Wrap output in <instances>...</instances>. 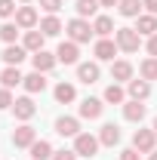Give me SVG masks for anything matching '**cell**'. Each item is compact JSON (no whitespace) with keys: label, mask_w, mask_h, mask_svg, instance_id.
Returning a JSON list of instances; mask_svg holds the SVG:
<instances>
[{"label":"cell","mask_w":157,"mask_h":160,"mask_svg":"<svg viewBox=\"0 0 157 160\" xmlns=\"http://www.w3.org/2000/svg\"><path fill=\"white\" fill-rule=\"evenodd\" d=\"M65 31H68V40H74V43H89V37L96 34V31H93V25H89L86 19H80V16L68 22V25H65Z\"/></svg>","instance_id":"cell-1"},{"label":"cell","mask_w":157,"mask_h":160,"mask_svg":"<svg viewBox=\"0 0 157 160\" xmlns=\"http://www.w3.org/2000/svg\"><path fill=\"white\" fill-rule=\"evenodd\" d=\"M114 40H117V46L123 52H136L139 43H142V34H139L136 28H117L114 31Z\"/></svg>","instance_id":"cell-2"},{"label":"cell","mask_w":157,"mask_h":160,"mask_svg":"<svg viewBox=\"0 0 157 160\" xmlns=\"http://www.w3.org/2000/svg\"><path fill=\"white\" fill-rule=\"evenodd\" d=\"M99 145H102V142H99L96 136L80 132V136H74V154H77V157H93L99 151Z\"/></svg>","instance_id":"cell-3"},{"label":"cell","mask_w":157,"mask_h":160,"mask_svg":"<svg viewBox=\"0 0 157 160\" xmlns=\"http://www.w3.org/2000/svg\"><path fill=\"white\" fill-rule=\"evenodd\" d=\"M157 145V132L154 129H136V136H133V148H136L139 154H151Z\"/></svg>","instance_id":"cell-4"},{"label":"cell","mask_w":157,"mask_h":160,"mask_svg":"<svg viewBox=\"0 0 157 160\" xmlns=\"http://www.w3.org/2000/svg\"><path fill=\"white\" fill-rule=\"evenodd\" d=\"M117 40H111V37H99L96 40V46H93V52H96V59L99 62H114V56H117Z\"/></svg>","instance_id":"cell-5"},{"label":"cell","mask_w":157,"mask_h":160,"mask_svg":"<svg viewBox=\"0 0 157 160\" xmlns=\"http://www.w3.org/2000/svg\"><path fill=\"white\" fill-rule=\"evenodd\" d=\"M34 142H37V132H34V126L22 123L19 129H13V145H16V148H31Z\"/></svg>","instance_id":"cell-6"},{"label":"cell","mask_w":157,"mask_h":160,"mask_svg":"<svg viewBox=\"0 0 157 160\" xmlns=\"http://www.w3.org/2000/svg\"><path fill=\"white\" fill-rule=\"evenodd\" d=\"M77 46H80V43H74V40H65V43H59V49H56V59L65 62V65H77V56H80Z\"/></svg>","instance_id":"cell-7"},{"label":"cell","mask_w":157,"mask_h":160,"mask_svg":"<svg viewBox=\"0 0 157 160\" xmlns=\"http://www.w3.org/2000/svg\"><path fill=\"white\" fill-rule=\"evenodd\" d=\"M13 114L19 120H31L37 114V105L31 102V96H22V99H16V105H13Z\"/></svg>","instance_id":"cell-8"},{"label":"cell","mask_w":157,"mask_h":160,"mask_svg":"<svg viewBox=\"0 0 157 160\" xmlns=\"http://www.w3.org/2000/svg\"><path fill=\"white\" fill-rule=\"evenodd\" d=\"M16 25L25 28V31H31V28L37 25V9H34V6H19V9H16Z\"/></svg>","instance_id":"cell-9"},{"label":"cell","mask_w":157,"mask_h":160,"mask_svg":"<svg viewBox=\"0 0 157 160\" xmlns=\"http://www.w3.org/2000/svg\"><path fill=\"white\" fill-rule=\"evenodd\" d=\"M31 62H34V71H40V74H46V71H53V68H56V56H53V52H46V49H40V52H34V56H31Z\"/></svg>","instance_id":"cell-10"},{"label":"cell","mask_w":157,"mask_h":160,"mask_svg":"<svg viewBox=\"0 0 157 160\" xmlns=\"http://www.w3.org/2000/svg\"><path fill=\"white\" fill-rule=\"evenodd\" d=\"M145 114H148V111H145V105H142V102H136V99L123 102V117L129 120V123H142Z\"/></svg>","instance_id":"cell-11"},{"label":"cell","mask_w":157,"mask_h":160,"mask_svg":"<svg viewBox=\"0 0 157 160\" xmlns=\"http://www.w3.org/2000/svg\"><path fill=\"white\" fill-rule=\"evenodd\" d=\"M102 111H105L102 99H83V102H80V117H83V120H96V117H102Z\"/></svg>","instance_id":"cell-12"},{"label":"cell","mask_w":157,"mask_h":160,"mask_svg":"<svg viewBox=\"0 0 157 160\" xmlns=\"http://www.w3.org/2000/svg\"><path fill=\"white\" fill-rule=\"evenodd\" d=\"M77 80L80 83H96L99 80V65L96 62H80L77 65Z\"/></svg>","instance_id":"cell-13"},{"label":"cell","mask_w":157,"mask_h":160,"mask_svg":"<svg viewBox=\"0 0 157 160\" xmlns=\"http://www.w3.org/2000/svg\"><path fill=\"white\" fill-rule=\"evenodd\" d=\"M28 151H31V160H53V154H56V151H53V145H49L46 139H37Z\"/></svg>","instance_id":"cell-14"},{"label":"cell","mask_w":157,"mask_h":160,"mask_svg":"<svg viewBox=\"0 0 157 160\" xmlns=\"http://www.w3.org/2000/svg\"><path fill=\"white\" fill-rule=\"evenodd\" d=\"M56 132H59V136H80L77 117H59L56 120Z\"/></svg>","instance_id":"cell-15"},{"label":"cell","mask_w":157,"mask_h":160,"mask_svg":"<svg viewBox=\"0 0 157 160\" xmlns=\"http://www.w3.org/2000/svg\"><path fill=\"white\" fill-rule=\"evenodd\" d=\"M148 96H151V83L148 80H129V99L145 102Z\"/></svg>","instance_id":"cell-16"},{"label":"cell","mask_w":157,"mask_h":160,"mask_svg":"<svg viewBox=\"0 0 157 160\" xmlns=\"http://www.w3.org/2000/svg\"><path fill=\"white\" fill-rule=\"evenodd\" d=\"M25 56H28V49H25V46H16V43H9V46L3 49V62L13 65V68H19V62L25 59Z\"/></svg>","instance_id":"cell-17"},{"label":"cell","mask_w":157,"mask_h":160,"mask_svg":"<svg viewBox=\"0 0 157 160\" xmlns=\"http://www.w3.org/2000/svg\"><path fill=\"white\" fill-rule=\"evenodd\" d=\"M99 142H102V145H108V148H114V145L120 142V129L114 126V123H105V126L99 129Z\"/></svg>","instance_id":"cell-18"},{"label":"cell","mask_w":157,"mask_h":160,"mask_svg":"<svg viewBox=\"0 0 157 160\" xmlns=\"http://www.w3.org/2000/svg\"><path fill=\"white\" fill-rule=\"evenodd\" d=\"M142 0H120L117 3V9H120V16H126V19H139L142 16Z\"/></svg>","instance_id":"cell-19"},{"label":"cell","mask_w":157,"mask_h":160,"mask_svg":"<svg viewBox=\"0 0 157 160\" xmlns=\"http://www.w3.org/2000/svg\"><path fill=\"white\" fill-rule=\"evenodd\" d=\"M43 40H46L43 31H25V49L28 52H40L43 49Z\"/></svg>","instance_id":"cell-20"},{"label":"cell","mask_w":157,"mask_h":160,"mask_svg":"<svg viewBox=\"0 0 157 160\" xmlns=\"http://www.w3.org/2000/svg\"><path fill=\"white\" fill-rule=\"evenodd\" d=\"M22 86H25L28 92H43V89H46V77H43L40 71H34V74H28V77L22 80Z\"/></svg>","instance_id":"cell-21"},{"label":"cell","mask_w":157,"mask_h":160,"mask_svg":"<svg viewBox=\"0 0 157 160\" xmlns=\"http://www.w3.org/2000/svg\"><path fill=\"white\" fill-rule=\"evenodd\" d=\"M93 31H96L99 37H111V31H117V28H114V19L111 16H99L93 22Z\"/></svg>","instance_id":"cell-22"},{"label":"cell","mask_w":157,"mask_h":160,"mask_svg":"<svg viewBox=\"0 0 157 160\" xmlns=\"http://www.w3.org/2000/svg\"><path fill=\"white\" fill-rule=\"evenodd\" d=\"M22 80H25V77H22V71H19V68H13V65H9L6 71H0V83H3L6 89H13V86H19Z\"/></svg>","instance_id":"cell-23"},{"label":"cell","mask_w":157,"mask_h":160,"mask_svg":"<svg viewBox=\"0 0 157 160\" xmlns=\"http://www.w3.org/2000/svg\"><path fill=\"white\" fill-rule=\"evenodd\" d=\"M77 99V89H74V83H65L62 80L59 86H56V102H62V105H68V102Z\"/></svg>","instance_id":"cell-24"},{"label":"cell","mask_w":157,"mask_h":160,"mask_svg":"<svg viewBox=\"0 0 157 160\" xmlns=\"http://www.w3.org/2000/svg\"><path fill=\"white\" fill-rule=\"evenodd\" d=\"M111 77L114 80H126V83H129V80H133V65H129V62H114V65H111Z\"/></svg>","instance_id":"cell-25"},{"label":"cell","mask_w":157,"mask_h":160,"mask_svg":"<svg viewBox=\"0 0 157 160\" xmlns=\"http://www.w3.org/2000/svg\"><path fill=\"white\" fill-rule=\"evenodd\" d=\"M139 34H145V37H151V34H157V16H139V25H136Z\"/></svg>","instance_id":"cell-26"},{"label":"cell","mask_w":157,"mask_h":160,"mask_svg":"<svg viewBox=\"0 0 157 160\" xmlns=\"http://www.w3.org/2000/svg\"><path fill=\"white\" fill-rule=\"evenodd\" d=\"M99 6H102L99 0H77V3H74V9H77V16H80V19H86V16H96V12H99Z\"/></svg>","instance_id":"cell-27"},{"label":"cell","mask_w":157,"mask_h":160,"mask_svg":"<svg viewBox=\"0 0 157 160\" xmlns=\"http://www.w3.org/2000/svg\"><path fill=\"white\" fill-rule=\"evenodd\" d=\"M40 31H43L46 37H56V34L62 31V22L56 19V16H46V19L40 22Z\"/></svg>","instance_id":"cell-28"},{"label":"cell","mask_w":157,"mask_h":160,"mask_svg":"<svg viewBox=\"0 0 157 160\" xmlns=\"http://www.w3.org/2000/svg\"><path fill=\"white\" fill-rule=\"evenodd\" d=\"M139 74H142V80H157V59H154V56L142 62V68H139Z\"/></svg>","instance_id":"cell-29"},{"label":"cell","mask_w":157,"mask_h":160,"mask_svg":"<svg viewBox=\"0 0 157 160\" xmlns=\"http://www.w3.org/2000/svg\"><path fill=\"white\" fill-rule=\"evenodd\" d=\"M105 102H111V105H123L126 96H123V89H120L117 83H111V86L105 89Z\"/></svg>","instance_id":"cell-30"},{"label":"cell","mask_w":157,"mask_h":160,"mask_svg":"<svg viewBox=\"0 0 157 160\" xmlns=\"http://www.w3.org/2000/svg\"><path fill=\"white\" fill-rule=\"evenodd\" d=\"M16 37H19V25H16V22H6V25L0 28V40H3V43H16Z\"/></svg>","instance_id":"cell-31"},{"label":"cell","mask_w":157,"mask_h":160,"mask_svg":"<svg viewBox=\"0 0 157 160\" xmlns=\"http://www.w3.org/2000/svg\"><path fill=\"white\" fill-rule=\"evenodd\" d=\"M13 105H16V99H13V92H9L6 86H0V111H3V108H13Z\"/></svg>","instance_id":"cell-32"},{"label":"cell","mask_w":157,"mask_h":160,"mask_svg":"<svg viewBox=\"0 0 157 160\" xmlns=\"http://www.w3.org/2000/svg\"><path fill=\"white\" fill-rule=\"evenodd\" d=\"M16 9H19V6H16V0H0V16H3V19H9Z\"/></svg>","instance_id":"cell-33"},{"label":"cell","mask_w":157,"mask_h":160,"mask_svg":"<svg viewBox=\"0 0 157 160\" xmlns=\"http://www.w3.org/2000/svg\"><path fill=\"white\" fill-rule=\"evenodd\" d=\"M40 6H43L49 16H56V12L62 9V0H40Z\"/></svg>","instance_id":"cell-34"},{"label":"cell","mask_w":157,"mask_h":160,"mask_svg":"<svg viewBox=\"0 0 157 160\" xmlns=\"http://www.w3.org/2000/svg\"><path fill=\"white\" fill-rule=\"evenodd\" d=\"M53 160H77V154H74V151H56Z\"/></svg>","instance_id":"cell-35"},{"label":"cell","mask_w":157,"mask_h":160,"mask_svg":"<svg viewBox=\"0 0 157 160\" xmlns=\"http://www.w3.org/2000/svg\"><path fill=\"white\" fill-rule=\"evenodd\" d=\"M120 160H139V151L136 148H126V151H120Z\"/></svg>","instance_id":"cell-36"},{"label":"cell","mask_w":157,"mask_h":160,"mask_svg":"<svg viewBox=\"0 0 157 160\" xmlns=\"http://www.w3.org/2000/svg\"><path fill=\"white\" fill-rule=\"evenodd\" d=\"M148 52L157 59V34H151V37H148Z\"/></svg>","instance_id":"cell-37"},{"label":"cell","mask_w":157,"mask_h":160,"mask_svg":"<svg viewBox=\"0 0 157 160\" xmlns=\"http://www.w3.org/2000/svg\"><path fill=\"white\" fill-rule=\"evenodd\" d=\"M142 3H145V9H148L151 16H157V0H142Z\"/></svg>","instance_id":"cell-38"},{"label":"cell","mask_w":157,"mask_h":160,"mask_svg":"<svg viewBox=\"0 0 157 160\" xmlns=\"http://www.w3.org/2000/svg\"><path fill=\"white\" fill-rule=\"evenodd\" d=\"M99 3H102V6H117L120 0H99Z\"/></svg>","instance_id":"cell-39"},{"label":"cell","mask_w":157,"mask_h":160,"mask_svg":"<svg viewBox=\"0 0 157 160\" xmlns=\"http://www.w3.org/2000/svg\"><path fill=\"white\" fill-rule=\"evenodd\" d=\"M151 160H157V151H151Z\"/></svg>","instance_id":"cell-40"},{"label":"cell","mask_w":157,"mask_h":160,"mask_svg":"<svg viewBox=\"0 0 157 160\" xmlns=\"http://www.w3.org/2000/svg\"><path fill=\"white\" fill-rule=\"evenodd\" d=\"M151 129H154V132H157V117H154V126H151Z\"/></svg>","instance_id":"cell-41"},{"label":"cell","mask_w":157,"mask_h":160,"mask_svg":"<svg viewBox=\"0 0 157 160\" xmlns=\"http://www.w3.org/2000/svg\"><path fill=\"white\" fill-rule=\"evenodd\" d=\"M22 3H31V0H22Z\"/></svg>","instance_id":"cell-42"}]
</instances>
